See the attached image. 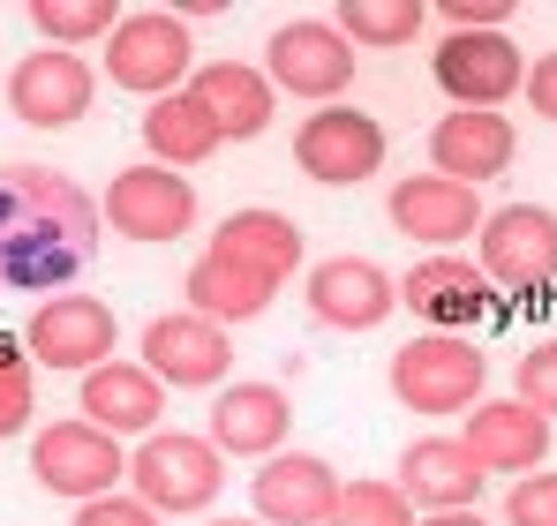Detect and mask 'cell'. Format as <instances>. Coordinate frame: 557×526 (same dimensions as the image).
Listing matches in <instances>:
<instances>
[{
	"label": "cell",
	"mask_w": 557,
	"mask_h": 526,
	"mask_svg": "<svg viewBox=\"0 0 557 526\" xmlns=\"http://www.w3.org/2000/svg\"><path fill=\"white\" fill-rule=\"evenodd\" d=\"M211 526H249V519H211Z\"/></svg>",
	"instance_id": "obj_37"
},
{
	"label": "cell",
	"mask_w": 557,
	"mask_h": 526,
	"mask_svg": "<svg viewBox=\"0 0 557 526\" xmlns=\"http://www.w3.org/2000/svg\"><path fill=\"white\" fill-rule=\"evenodd\" d=\"M121 15H128V8H113V0H30L38 38L61 46V53H69V46H91V38L106 46V38L121 30Z\"/></svg>",
	"instance_id": "obj_27"
},
{
	"label": "cell",
	"mask_w": 557,
	"mask_h": 526,
	"mask_svg": "<svg viewBox=\"0 0 557 526\" xmlns=\"http://www.w3.org/2000/svg\"><path fill=\"white\" fill-rule=\"evenodd\" d=\"M144 143H151V166H203L226 136H219V121L196 105V90H174V98H159V105H144Z\"/></svg>",
	"instance_id": "obj_26"
},
{
	"label": "cell",
	"mask_w": 557,
	"mask_h": 526,
	"mask_svg": "<svg viewBox=\"0 0 557 526\" xmlns=\"http://www.w3.org/2000/svg\"><path fill=\"white\" fill-rule=\"evenodd\" d=\"M512 399L520 406H535V414H550L557 422V339L520 353V376H512Z\"/></svg>",
	"instance_id": "obj_31"
},
{
	"label": "cell",
	"mask_w": 557,
	"mask_h": 526,
	"mask_svg": "<svg viewBox=\"0 0 557 526\" xmlns=\"http://www.w3.org/2000/svg\"><path fill=\"white\" fill-rule=\"evenodd\" d=\"M430 23L422 0H347L339 8V38L362 53V46H407L414 30Z\"/></svg>",
	"instance_id": "obj_28"
},
{
	"label": "cell",
	"mask_w": 557,
	"mask_h": 526,
	"mask_svg": "<svg viewBox=\"0 0 557 526\" xmlns=\"http://www.w3.org/2000/svg\"><path fill=\"white\" fill-rule=\"evenodd\" d=\"M106 226L128 241H182L196 226V188L174 166H128L106 188Z\"/></svg>",
	"instance_id": "obj_13"
},
{
	"label": "cell",
	"mask_w": 557,
	"mask_h": 526,
	"mask_svg": "<svg viewBox=\"0 0 557 526\" xmlns=\"http://www.w3.org/2000/svg\"><path fill=\"white\" fill-rule=\"evenodd\" d=\"M84 391H76V406H84V422H98L106 437H159V422H166V384L144 368V361H98L91 376H76Z\"/></svg>",
	"instance_id": "obj_18"
},
{
	"label": "cell",
	"mask_w": 557,
	"mask_h": 526,
	"mask_svg": "<svg viewBox=\"0 0 557 526\" xmlns=\"http://www.w3.org/2000/svg\"><path fill=\"white\" fill-rule=\"evenodd\" d=\"M106 76L121 90H136V98H174L188 90L196 76V38H188V23L174 8H128L121 15V30L106 38Z\"/></svg>",
	"instance_id": "obj_4"
},
{
	"label": "cell",
	"mask_w": 557,
	"mask_h": 526,
	"mask_svg": "<svg viewBox=\"0 0 557 526\" xmlns=\"http://www.w3.org/2000/svg\"><path fill=\"white\" fill-rule=\"evenodd\" d=\"M30 474H38V489H53L69 504H91V497H113L128 481V451H121V437H106L98 422L76 414V422H46L38 429Z\"/></svg>",
	"instance_id": "obj_5"
},
{
	"label": "cell",
	"mask_w": 557,
	"mask_h": 526,
	"mask_svg": "<svg viewBox=\"0 0 557 526\" xmlns=\"http://www.w3.org/2000/svg\"><path fill=\"white\" fill-rule=\"evenodd\" d=\"M430 15H445V30H505L512 0H437Z\"/></svg>",
	"instance_id": "obj_34"
},
{
	"label": "cell",
	"mask_w": 557,
	"mask_h": 526,
	"mask_svg": "<svg viewBox=\"0 0 557 526\" xmlns=\"http://www.w3.org/2000/svg\"><path fill=\"white\" fill-rule=\"evenodd\" d=\"M512 151H520V136H512L505 113H467V105H453V113L430 128V174L467 180V188L497 180L512 166Z\"/></svg>",
	"instance_id": "obj_19"
},
{
	"label": "cell",
	"mask_w": 557,
	"mask_h": 526,
	"mask_svg": "<svg viewBox=\"0 0 557 526\" xmlns=\"http://www.w3.org/2000/svg\"><path fill=\"white\" fill-rule=\"evenodd\" d=\"M467 459L482 466V474H535L543 459H550V414H535V406H520V399H474L467 406Z\"/></svg>",
	"instance_id": "obj_16"
},
{
	"label": "cell",
	"mask_w": 557,
	"mask_h": 526,
	"mask_svg": "<svg viewBox=\"0 0 557 526\" xmlns=\"http://www.w3.org/2000/svg\"><path fill=\"white\" fill-rule=\"evenodd\" d=\"M528 105H535V113H543V121H557V53H543V61H535V68H528Z\"/></svg>",
	"instance_id": "obj_35"
},
{
	"label": "cell",
	"mask_w": 557,
	"mask_h": 526,
	"mask_svg": "<svg viewBox=\"0 0 557 526\" xmlns=\"http://www.w3.org/2000/svg\"><path fill=\"white\" fill-rule=\"evenodd\" d=\"M414 526H490L482 512H430V519H414Z\"/></svg>",
	"instance_id": "obj_36"
},
{
	"label": "cell",
	"mask_w": 557,
	"mask_h": 526,
	"mask_svg": "<svg viewBox=\"0 0 557 526\" xmlns=\"http://www.w3.org/2000/svg\"><path fill=\"white\" fill-rule=\"evenodd\" d=\"M76 526H159V512L144 504V497H91V504H76Z\"/></svg>",
	"instance_id": "obj_33"
},
{
	"label": "cell",
	"mask_w": 557,
	"mask_h": 526,
	"mask_svg": "<svg viewBox=\"0 0 557 526\" xmlns=\"http://www.w3.org/2000/svg\"><path fill=\"white\" fill-rule=\"evenodd\" d=\"M264 76L294 98H339L355 84V46L339 38V23H286L264 46Z\"/></svg>",
	"instance_id": "obj_15"
},
{
	"label": "cell",
	"mask_w": 557,
	"mask_h": 526,
	"mask_svg": "<svg viewBox=\"0 0 557 526\" xmlns=\"http://www.w3.org/2000/svg\"><path fill=\"white\" fill-rule=\"evenodd\" d=\"M226 263H242L249 278H264V286H286L309 249H301V226L286 218V211H264V203H249V211H234V218H219V241H211Z\"/></svg>",
	"instance_id": "obj_22"
},
{
	"label": "cell",
	"mask_w": 557,
	"mask_h": 526,
	"mask_svg": "<svg viewBox=\"0 0 557 526\" xmlns=\"http://www.w3.org/2000/svg\"><path fill=\"white\" fill-rule=\"evenodd\" d=\"M188 90H196V105L219 121V136L226 143H242V136H264L272 128V105L278 90L264 68H249V61H203L196 76H188Z\"/></svg>",
	"instance_id": "obj_24"
},
{
	"label": "cell",
	"mask_w": 557,
	"mask_h": 526,
	"mask_svg": "<svg viewBox=\"0 0 557 526\" xmlns=\"http://www.w3.org/2000/svg\"><path fill=\"white\" fill-rule=\"evenodd\" d=\"M91 90L98 84H91V61H84V53L38 46V53L15 61V76H8V105H15L23 128H69V121L91 113Z\"/></svg>",
	"instance_id": "obj_14"
},
{
	"label": "cell",
	"mask_w": 557,
	"mask_h": 526,
	"mask_svg": "<svg viewBox=\"0 0 557 526\" xmlns=\"http://www.w3.org/2000/svg\"><path fill=\"white\" fill-rule=\"evenodd\" d=\"M121 347V324L98 293H53L30 309V331H23V353L30 368H61V376H91L98 361H113Z\"/></svg>",
	"instance_id": "obj_6"
},
{
	"label": "cell",
	"mask_w": 557,
	"mask_h": 526,
	"mask_svg": "<svg viewBox=\"0 0 557 526\" xmlns=\"http://www.w3.org/2000/svg\"><path fill=\"white\" fill-rule=\"evenodd\" d=\"M30 414H38V368L23 347L0 339V437H23Z\"/></svg>",
	"instance_id": "obj_30"
},
{
	"label": "cell",
	"mask_w": 557,
	"mask_h": 526,
	"mask_svg": "<svg viewBox=\"0 0 557 526\" xmlns=\"http://www.w3.org/2000/svg\"><path fill=\"white\" fill-rule=\"evenodd\" d=\"M399 309H414L430 331H474L497 309V286L482 278V263H467L460 249H437L399 278Z\"/></svg>",
	"instance_id": "obj_11"
},
{
	"label": "cell",
	"mask_w": 557,
	"mask_h": 526,
	"mask_svg": "<svg viewBox=\"0 0 557 526\" xmlns=\"http://www.w3.org/2000/svg\"><path fill=\"white\" fill-rule=\"evenodd\" d=\"M294 166L309 180H324V188H355L384 166V128L362 105H317L294 128Z\"/></svg>",
	"instance_id": "obj_9"
},
{
	"label": "cell",
	"mask_w": 557,
	"mask_h": 526,
	"mask_svg": "<svg viewBox=\"0 0 557 526\" xmlns=\"http://www.w3.org/2000/svg\"><path fill=\"white\" fill-rule=\"evenodd\" d=\"M482 278L505 293H543L557 278V211L505 203L482 218Z\"/></svg>",
	"instance_id": "obj_8"
},
{
	"label": "cell",
	"mask_w": 557,
	"mask_h": 526,
	"mask_svg": "<svg viewBox=\"0 0 557 526\" xmlns=\"http://www.w3.org/2000/svg\"><path fill=\"white\" fill-rule=\"evenodd\" d=\"M226 451L211 437H182V429H159L128 451V489L159 512V519H188V512H211L219 489H226Z\"/></svg>",
	"instance_id": "obj_2"
},
{
	"label": "cell",
	"mask_w": 557,
	"mask_h": 526,
	"mask_svg": "<svg viewBox=\"0 0 557 526\" xmlns=\"http://www.w3.org/2000/svg\"><path fill=\"white\" fill-rule=\"evenodd\" d=\"M339 504V474L317 451H272V466L257 474V519L264 526H324Z\"/></svg>",
	"instance_id": "obj_21"
},
{
	"label": "cell",
	"mask_w": 557,
	"mask_h": 526,
	"mask_svg": "<svg viewBox=\"0 0 557 526\" xmlns=\"http://www.w3.org/2000/svg\"><path fill=\"white\" fill-rule=\"evenodd\" d=\"M482 466L467 459L460 437H414L399 451V497L422 512H474L482 504Z\"/></svg>",
	"instance_id": "obj_20"
},
{
	"label": "cell",
	"mask_w": 557,
	"mask_h": 526,
	"mask_svg": "<svg viewBox=\"0 0 557 526\" xmlns=\"http://www.w3.org/2000/svg\"><path fill=\"white\" fill-rule=\"evenodd\" d=\"M144 368L166 384V391H226L234 376V339L226 324H203V316H151L144 324Z\"/></svg>",
	"instance_id": "obj_10"
},
{
	"label": "cell",
	"mask_w": 557,
	"mask_h": 526,
	"mask_svg": "<svg viewBox=\"0 0 557 526\" xmlns=\"http://www.w3.org/2000/svg\"><path fill=\"white\" fill-rule=\"evenodd\" d=\"M286 429H294V406L278 384H226L211 406V443L226 459H272L286 451Z\"/></svg>",
	"instance_id": "obj_23"
},
{
	"label": "cell",
	"mask_w": 557,
	"mask_h": 526,
	"mask_svg": "<svg viewBox=\"0 0 557 526\" xmlns=\"http://www.w3.org/2000/svg\"><path fill=\"white\" fill-rule=\"evenodd\" d=\"M384 211H392V226L414 234L430 256H437V249H460L467 234H482V218H490L482 196H474L467 180H445V174H407L399 188H392Z\"/></svg>",
	"instance_id": "obj_17"
},
{
	"label": "cell",
	"mask_w": 557,
	"mask_h": 526,
	"mask_svg": "<svg viewBox=\"0 0 557 526\" xmlns=\"http://www.w3.org/2000/svg\"><path fill=\"white\" fill-rule=\"evenodd\" d=\"M430 76H437V90H445L453 105L497 113L505 98H520L528 61H520V46H512L505 30H445V46L430 53Z\"/></svg>",
	"instance_id": "obj_7"
},
{
	"label": "cell",
	"mask_w": 557,
	"mask_h": 526,
	"mask_svg": "<svg viewBox=\"0 0 557 526\" xmlns=\"http://www.w3.org/2000/svg\"><path fill=\"white\" fill-rule=\"evenodd\" d=\"M490 384V353L467 331H422L392 353V399L407 414H460Z\"/></svg>",
	"instance_id": "obj_3"
},
{
	"label": "cell",
	"mask_w": 557,
	"mask_h": 526,
	"mask_svg": "<svg viewBox=\"0 0 557 526\" xmlns=\"http://www.w3.org/2000/svg\"><path fill=\"white\" fill-rule=\"evenodd\" d=\"M505 526H557V474H550V466H535V474L512 481V497H505Z\"/></svg>",
	"instance_id": "obj_32"
},
{
	"label": "cell",
	"mask_w": 557,
	"mask_h": 526,
	"mask_svg": "<svg viewBox=\"0 0 557 526\" xmlns=\"http://www.w3.org/2000/svg\"><path fill=\"white\" fill-rule=\"evenodd\" d=\"M324 526H414V504L399 497V481H347Z\"/></svg>",
	"instance_id": "obj_29"
},
{
	"label": "cell",
	"mask_w": 557,
	"mask_h": 526,
	"mask_svg": "<svg viewBox=\"0 0 557 526\" xmlns=\"http://www.w3.org/2000/svg\"><path fill=\"white\" fill-rule=\"evenodd\" d=\"M182 293H188V316H203V324H249V316L272 309V286L249 278L242 263H226L219 249H203V256L188 263Z\"/></svg>",
	"instance_id": "obj_25"
},
{
	"label": "cell",
	"mask_w": 557,
	"mask_h": 526,
	"mask_svg": "<svg viewBox=\"0 0 557 526\" xmlns=\"http://www.w3.org/2000/svg\"><path fill=\"white\" fill-rule=\"evenodd\" d=\"M399 309V278L370 256H324L309 263V316L324 331H376Z\"/></svg>",
	"instance_id": "obj_12"
},
{
	"label": "cell",
	"mask_w": 557,
	"mask_h": 526,
	"mask_svg": "<svg viewBox=\"0 0 557 526\" xmlns=\"http://www.w3.org/2000/svg\"><path fill=\"white\" fill-rule=\"evenodd\" d=\"M91 196L53 166H0V293H69L98 263Z\"/></svg>",
	"instance_id": "obj_1"
}]
</instances>
